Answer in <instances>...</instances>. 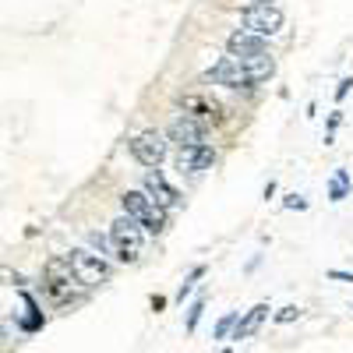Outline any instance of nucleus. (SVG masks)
<instances>
[{"mask_svg":"<svg viewBox=\"0 0 353 353\" xmlns=\"http://www.w3.org/2000/svg\"><path fill=\"white\" fill-rule=\"evenodd\" d=\"M43 290H46V301L53 307H68V304H78L81 301V283L78 276L71 272V265L68 258L64 261H50L46 265V279H43Z\"/></svg>","mask_w":353,"mask_h":353,"instance_id":"1","label":"nucleus"},{"mask_svg":"<svg viewBox=\"0 0 353 353\" xmlns=\"http://www.w3.org/2000/svg\"><path fill=\"white\" fill-rule=\"evenodd\" d=\"M121 205H124V216H131L138 226H145L149 233H163L166 230V209L156 205L145 191H124Z\"/></svg>","mask_w":353,"mask_h":353,"instance_id":"2","label":"nucleus"},{"mask_svg":"<svg viewBox=\"0 0 353 353\" xmlns=\"http://www.w3.org/2000/svg\"><path fill=\"white\" fill-rule=\"evenodd\" d=\"M110 248H113V254L121 258L124 265L138 261L141 251H145V233H141V226H138L131 216H121V219L110 226Z\"/></svg>","mask_w":353,"mask_h":353,"instance_id":"3","label":"nucleus"},{"mask_svg":"<svg viewBox=\"0 0 353 353\" xmlns=\"http://www.w3.org/2000/svg\"><path fill=\"white\" fill-rule=\"evenodd\" d=\"M176 106L184 110V117L198 121L201 128H209V124H223V121H226V106H223L212 92H201V88H194V92H184L181 99H176Z\"/></svg>","mask_w":353,"mask_h":353,"instance_id":"4","label":"nucleus"},{"mask_svg":"<svg viewBox=\"0 0 353 353\" xmlns=\"http://www.w3.org/2000/svg\"><path fill=\"white\" fill-rule=\"evenodd\" d=\"M68 265H71V272L78 276L81 286H99V283L110 276L106 261H103L99 254H92V251H85V248L71 251V254H68Z\"/></svg>","mask_w":353,"mask_h":353,"instance_id":"5","label":"nucleus"},{"mask_svg":"<svg viewBox=\"0 0 353 353\" xmlns=\"http://www.w3.org/2000/svg\"><path fill=\"white\" fill-rule=\"evenodd\" d=\"M244 28L248 32H254V36H276L279 28H283V11L276 8V4H251L248 11H244Z\"/></svg>","mask_w":353,"mask_h":353,"instance_id":"6","label":"nucleus"},{"mask_svg":"<svg viewBox=\"0 0 353 353\" xmlns=\"http://www.w3.org/2000/svg\"><path fill=\"white\" fill-rule=\"evenodd\" d=\"M131 156H134L141 166H159V163L166 159V134L156 131V128L134 134V141H131Z\"/></svg>","mask_w":353,"mask_h":353,"instance_id":"7","label":"nucleus"},{"mask_svg":"<svg viewBox=\"0 0 353 353\" xmlns=\"http://www.w3.org/2000/svg\"><path fill=\"white\" fill-rule=\"evenodd\" d=\"M205 78L216 81V85H226V88H248V85H254L248 68L241 61H233V57H223L219 64H212L209 71H205Z\"/></svg>","mask_w":353,"mask_h":353,"instance_id":"8","label":"nucleus"},{"mask_svg":"<svg viewBox=\"0 0 353 353\" xmlns=\"http://www.w3.org/2000/svg\"><path fill=\"white\" fill-rule=\"evenodd\" d=\"M226 50H230L233 61H251V57L269 53V50H265V39H261V36H254V32H248V28H237V32H230Z\"/></svg>","mask_w":353,"mask_h":353,"instance_id":"9","label":"nucleus"},{"mask_svg":"<svg viewBox=\"0 0 353 353\" xmlns=\"http://www.w3.org/2000/svg\"><path fill=\"white\" fill-rule=\"evenodd\" d=\"M166 138L176 141L181 149H191V145H205V128L198 121H191V117H176L166 128Z\"/></svg>","mask_w":353,"mask_h":353,"instance_id":"10","label":"nucleus"},{"mask_svg":"<svg viewBox=\"0 0 353 353\" xmlns=\"http://www.w3.org/2000/svg\"><path fill=\"white\" fill-rule=\"evenodd\" d=\"M212 163H216V149L209 141L191 145V149H181V156H176V166H181L184 173H201V170H209Z\"/></svg>","mask_w":353,"mask_h":353,"instance_id":"11","label":"nucleus"},{"mask_svg":"<svg viewBox=\"0 0 353 353\" xmlns=\"http://www.w3.org/2000/svg\"><path fill=\"white\" fill-rule=\"evenodd\" d=\"M145 194H149L156 205H163V209H173V205L181 201V194H176V191L166 184V176H163L159 170L145 173Z\"/></svg>","mask_w":353,"mask_h":353,"instance_id":"12","label":"nucleus"},{"mask_svg":"<svg viewBox=\"0 0 353 353\" xmlns=\"http://www.w3.org/2000/svg\"><path fill=\"white\" fill-rule=\"evenodd\" d=\"M251 74V81H265V78H272L276 74V61L269 53H261V57H251V61H241Z\"/></svg>","mask_w":353,"mask_h":353,"instance_id":"13","label":"nucleus"},{"mask_svg":"<svg viewBox=\"0 0 353 353\" xmlns=\"http://www.w3.org/2000/svg\"><path fill=\"white\" fill-rule=\"evenodd\" d=\"M265 314H269V304H254L248 314H244V321H241V325H237V332H233V339H248L258 325H261V321H265Z\"/></svg>","mask_w":353,"mask_h":353,"instance_id":"14","label":"nucleus"},{"mask_svg":"<svg viewBox=\"0 0 353 353\" xmlns=\"http://www.w3.org/2000/svg\"><path fill=\"white\" fill-rule=\"evenodd\" d=\"M346 191H350V176H346V170H336L332 188H329V198H332V201H343V198H346Z\"/></svg>","mask_w":353,"mask_h":353,"instance_id":"15","label":"nucleus"},{"mask_svg":"<svg viewBox=\"0 0 353 353\" xmlns=\"http://www.w3.org/2000/svg\"><path fill=\"white\" fill-rule=\"evenodd\" d=\"M297 318H301V307H297V304H290V307H283V311L276 314L279 325H286V321H297Z\"/></svg>","mask_w":353,"mask_h":353,"instance_id":"16","label":"nucleus"},{"mask_svg":"<svg viewBox=\"0 0 353 353\" xmlns=\"http://www.w3.org/2000/svg\"><path fill=\"white\" fill-rule=\"evenodd\" d=\"M201 311H205V301H194V304H191V314H188V332H194V325H198Z\"/></svg>","mask_w":353,"mask_h":353,"instance_id":"17","label":"nucleus"},{"mask_svg":"<svg viewBox=\"0 0 353 353\" xmlns=\"http://www.w3.org/2000/svg\"><path fill=\"white\" fill-rule=\"evenodd\" d=\"M233 321H237V314H226V318L219 321V325H216V336H226V332H230V325H233Z\"/></svg>","mask_w":353,"mask_h":353,"instance_id":"18","label":"nucleus"},{"mask_svg":"<svg viewBox=\"0 0 353 353\" xmlns=\"http://www.w3.org/2000/svg\"><path fill=\"white\" fill-rule=\"evenodd\" d=\"M350 88H353V78H343L339 88H336V99H346V96H350Z\"/></svg>","mask_w":353,"mask_h":353,"instance_id":"19","label":"nucleus"},{"mask_svg":"<svg viewBox=\"0 0 353 353\" xmlns=\"http://www.w3.org/2000/svg\"><path fill=\"white\" fill-rule=\"evenodd\" d=\"M286 205H290V209H307V201H304L301 194H290V198H286Z\"/></svg>","mask_w":353,"mask_h":353,"instance_id":"20","label":"nucleus"},{"mask_svg":"<svg viewBox=\"0 0 353 353\" xmlns=\"http://www.w3.org/2000/svg\"><path fill=\"white\" fill-rule=\"evenodd\" d=\"M329 276H332V279H346V283H353V276H350V272H339V269H332Z\"/></svg>","mask_w":353,"mask_h":353,"instance_id":"21","label":"nucleus"},{"mask_svg":"<svg viewBox=\"0 0 353 353\" xmlns=\"http://www.w3.org/2000/svg\"><path fill=\"white\" fill-rule=\"evenodd\" d=\"M339 121H343V117H339V110H336V113L329 117V131H336V128H339Z\"/></svg>","mask_w":353,"mask_h":353,"instance_id":"22","label":"nucleus"}]
</instances>
